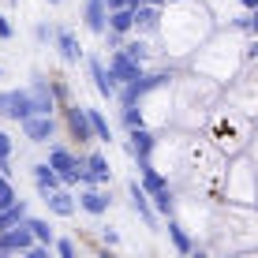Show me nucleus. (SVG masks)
Wrapping results in <instances>:
<instances>
[{
    "mask_svg": "<svg viewBox=\"0 0 258 258\" xmlns=\"http://www.w3.org/2000/svg\"><path fill=\"white\" fill-rule=\"evenodd\" d=\"M139 165H142V168H139V172H142V191H146V195H157V191L165 187V176L157 172L150 161H139Z\"/></svg>",
    "mask_w": 258,
    "mask_h": 258,
    "instance_id": "18",
    "label": "nucleus"
},
{
    "mask_svg": "<svg viewBox=\"0 0 258 258\" xmlns=\"http://www.w3.org/2000/svg\"><path fill=\"white\" fill-rule=\"evenodd\" d=\"M12 150H15V146H12V139L0 131V161H8V157H12Z\"/></svg>",
    "mask_w": 258,
    "mask_h": 258,
    "instance_id": "27",
    "label": "nucleus"
},
{
    "mask_svg": "<svg viewBox=\"0 0 258 258\" xmlns=\"http://www.w3.org/2000/svg\"><path fill=\"white\" fill-rule=\"evenodd\" d=\"M239 4H243L247 12H254V8H258V0H239Z\"/></svg>",
    "mask_w": 258,
    "mask_h": 258,
    "instance_id": "32",
    "label": "nucleus"
},
{
    "mask_svg": "<svg viewBox=\"0 0 258 258\" xmlns=\"http://www.w3.org/2000/svg\"><path fill=\"white\" fill-rule=\"evenodd\" d=\"M139 123H142V112L135 109V105H123V127H139Z\"/></svg>",
    "mask_w": 258,
    "mask_h": 258,
    "instance_id": "26",
    "label": "nucleus"
},
{
    "mask_svg": "<svg viewBox=\"0 0 258 258\" xmlns=\"http://www.w3.org/2000/svg\"><path fill=\"white\" fill-rule=\"evenodd\" d=\"M154 146H157V135H154V131H146L142 123H139V127H131V146H127V150L139 157V161H150Z\"/></svg>",
    "mask_w": 258,
    "mask_h": 258,
    "instance_id": "10",
    "label": "nucleus"
},
{
    "mask_svg": "<svg viewBox=\"0 0 258 258\" xmlns=\"http://www.w3.org/2000/svg\"><path fill=\"white\" fill-rule=\"evenodd\" d=\"M45 202H49V210L56 213V217H71V213H75V199H71L68 191H52V195H45Z\"/></svg>",
    "mask_w": 258,
    "mask_h": 258,
    "instance_id": "17",
    "label": "nucleus"
},
{
    "mask_svg": "<svg viewBox=\"0 0 258 258\" xmlns=\"http://www.w3.org/2000/svg\"><path fill=\"white\" fill-rule=\"evenodd\" d=\"M56 251L64 258H71V254H75V243H71V239H56Z\"/></svg>",
    "mask_w": 258,
    "mask_h": 258,
    "instance_id": "29",
    "label": "nucleus"
},
{
    "mask_svg": "<svg viewBox=\"0 0 258 258\" xmlns=\"http://www.w3.org/2000/svg\"><path fill=\"white\" fill-rule=\"evenodd\" d=\"M168 236H172V247H176L180 254H191V251H195L191 236L183 232V225H180V221H168Z\"/></svg>",
    "mask_w": 258,
    "mask_h": 258,
    "instance_id": "21",
    "label": "nucleus"
},
{
    "mask_svg": "<svg viewBox=\"0 0 258 258\" xmlns=\"http://www.w3.org/2000/svg\"><path fill=\"white\" fill-rule=\"evenodd\" d=\"M0 75H4V71H0Z\"/></svg>",
    "mask_w": 258,
    "mask_h": 258,
    "instance_id": "36",
    "label": "nucleus"
},
{
    "mask_svg": "<svg viewBox=\"0 0 258 258\" xmlns=\"http://www.w3.org/2000/svg\"><path fill=\"white\" fill-rule=\"evenodd\" d=\"M86 64H90V79H94V86H97V94H101V97H116V79H112V71L109 68H105L101 64V60H97V56H90V60H86Z\"/></svg>",
    "mask_w": 258,
    "mask_h": 258,
    "instance_id": "8",
    "label": "nucleus"
},
{
    "mask_svg": "<svg viewBox=\"0 0 258 258\" xmlns=\"http://www.w3.org/2000/svg\"><path fill=\"white\" fill-rule=\"evenodd\" d=\"M154 199V213H168L172 217V195H168V187H161L157 195H150Z\"/></svg>",
    "mask_w": 258,
    "mask_h": 258,
    "instance_id": "24",
    "label": "nucleus"
},
{
    "mask_svg": "<svg viewBox=\"0 0 258 258\" xmlns=\"http://www.w3.org/2000/svg\"><path fill=\"white\" fill-rule=\"evenodd\" d=\"M79 206H83L86 213H105L109 210V195H101L97 187H86L83 195H79Z\"/></svg>",
    "mask_w": 258,
    "mask_h": 258,
    "instance_id": "16",
    "label": "nucleus"
},
{
    "mask_svg": "<svg viewBox=\"0 0 258 258\" xmlns=\"http://www.w3.org/2000/svg\"><path fill=\"white\" fill-rule=\"evenodd\" d=\"M83 19H86V26H90L94 34H105V19H109V8H105V0H86Z\"/></svg>",
    "mask_w": 258,
    "mask_h": 258,
    "instance_id": "14",
    "label": "nucleus"
},
{
    "mask_svg": "<svg viewBox=\"0 0 258 258\" xmlns=\"http://www.w3.org/2000/svg\"><path fill=\"white\" fill-rule=\"evenodd\" d=\"M8 4H15V0H8Z\"/></svg>",
    "mask_w": 258,
    "mask_h": 258,
    "instance_id": "35",
    "label": "nucleus"
},
{
    "mask_svg": "<svg viewBox=\"0 0 258 258\" xmlns=\"http://www.w3.org/2000/svg\"><path fill=\"white\" fill-rule=\"evenodd\" d=\"M127 195H131V206H135V213H139V217L146 221L150 228H157V213H154V206H150V195L142 191V187H139L135 180L127 183Z\"/></svg>",
    "mask_w": 258,
    "mask_h": 258,
    "instance_id": "11",
    "label": "nucleus"
},
{
    "mask_svg": "<svg viewBox=\"0 0 258 258\" xmlns=\"http://www.w3.org/2000/svg\"><path fill=\"white\" fill-rule=\"evenodd\" d=\"M23 123V131H26V139L30 142H49L52 139V112H38V116H26V120H19Z\"/></svg>",
    "mask_w": 258,
    "mask_h": 258,
    "instance_id": "7",
    "label": "nucleus"
},
{
    "mask_svg": "<svg viewBox=\"0 0 258 258\" xmlns=\"http://www.w3.org/2000/svg\"><path fill=\"white\" fill-rule=\"evenodd\" d=\"M56 34V49H60V56L68 60V64H75L79 56H83V49H79V41H75V34L68 30V26H60V30H52Z\"/></svg>",
    "mask_w": 258,
    "mask_h": 258,
    "instance_id": "15",
    "label": "nucleus"
},
{
    "mask_svg": "<svg viewBox=\"0 0 258 258\" xmlns=\"http://www.w3.org/2000/svg\"><path fill=\"white\" fill-rule=\"evenodd\" d=\"M49 34H52V30H49L45 23H38V26H34V38H38V41H49Z\"/></svg>",
    "mask_w": 258,
    "mask_h": 258,
    "instance_id": "30",
    "label": "nucleus"
},
{
    "mask_svg": "<svg viewBox=\"0 0 258 258\" xmlns=\"http://www.w3.org/2000/svg\"><path fill=\"white\" fill-rule=\"evenodd\" d=\"M49 4H60V0H49Z\"/></svg>",
    "mask_w": 258,
    "mask_h": 258,
    "instance_id": "34",
    "label": "nucleus"
},
{
    "mask_svg": "<svg viewBox=\"0 0 258 258\" xmlns=\"http://www.w3.org/2000/svg\"><path fill=\"white\" fill-rule=\"evenodd\" d=\"M26 213H30V210H26L23 199H15L12 206H4V210H0V232H4V228H12V225H19Z\"/></svg>",
    "mask_w": 258,
    "mask_h": 258,
    "instance_id": "20",
    "label": "nucleus"
},
{
    "mask_svg": "<svg viewBox=\"0 0 258 258\" xmlns=\"http://www.w3.org/2000/svg\"><path fill=\"white\" fill-rule=\"evenodd\" d=\"M142 4H157V8H161V0H142Z\"/></svg>",
    "mask_w": 258,
    "mask_h": 258,
    "instance_id": "33",
    "label": "nucleus"
},
{
    "mask_svg": "<svg viewBox=\"0 0 258 258\" xmlns=\"http://www.w3.org/2000/svg\"><path fill=\"white\" fill-rule=\"evenodd\" d=\"M86 116H90V131H94V139H101V142H109V139H112V131H109V120H105L97 109H86Z\"/></svg>",
    "mask_w": 258,
    "mask_h": 258,
    "instance_id": "22",
    "label": "nucleus"
},
{
    "mask_svg": "<svg viewBox=\"0 0 258 258\" xmlns=\"http://www.w3.org/2000/svg\"><path fill=\"white\" fill-rule=\"evenodd\" d=\"M26 228H30V236H34V243H49L52 247V228H49V221L45 217H30V213H26Z\"/></svg>",
    "mask_w": 258,
    "mask_h": 258,
    "instance_id": "19",
    "label": "nucleus"
},
{
    "mask_svg": "<svg viewBox=\"0 0 258 258\" xmlns=\"http://www.w3.org/2000/svg\"><path fill=\"white\" fill-rule=\"evenodd\" d=\"M109 71H112L116 83H131V79L142 75V64H135V60L123 56V52H112V56H109Z\"/></svg>",
    "mask_w": 258,
    "mask_h": 258,
    "instance_id": "9",
    "label": "nucleus"
},
{
    "mask_svg": "<svg viewBox=\"0 0 258 258\" xmlns=\"http://www.w3.org/2000/svg\"><path fill=\"white\" fill-rule=\"evenodd\" d=\"M157 26H161V12H157V4H135V8H131V30L154 34Z\"/></svg>",
    "mask_w": 258,
    "mask_h": 258,
    "instance_id": "6",
    "label": "nucleus"
},
{
    "mask_svg": "<svg viewBox=\"0 0 258 258\" xmlns=\"http://www.w3.org/2000/svg\"><path fill=\"white\" fill-rule=\"evenodd\" d=\"M157 86H168V75H165V71H154V75H139V79H131V83H120V86H116L120 105H135L142 94L157 90Z\"/></svg>",
    "mask_w": 258,
    "mask_h": 258,
    "instance_id": "2",
    "label": "nucleus"
},
{
    "mask_svg": "<svg viewBox=\"0 0 258 258\" xmlns=\"http://www.w3.org/2000/svg\"><path fill=\"white\" fill-rule=\"evenodd\" d=\"M49 165H52V172L60 176V183H79V172H83V165H79L64 146H52V150H49Z\"/></svg>",
    "mask_w": 258,
    "mask_h": 258,
    "instance_id": "3",
    "label": "nucleus"
},
{
    "mask_svg": "<svg viewBox=\"0 0 258 258\" xmlns=\"http://www.w3.org/2000/svg\"><path fill=\"white\" fill-rule=\"evenodd\" d=\"M79 183L83 187H101V183H109V161H105L101 154H90L83 165V172H79Z\"/></svg>",
    "mask_w": 258,
    "mask_h": 258,
    "instance_id": "5",
    "label": "nucleus"
},
{
    "mask_svg": "<svg viewBox=\"0 0 258 258\" xmlns=\"http://www.w3.org/2000/svg\"><path fill=\"white\" fill-rule=\"evenodd\" d=\"M12 19H8V15H0V41H8V38H12Z\"/></svg>",
    "mask_w": 258,
    "mask_h": 258,
    "instance_id": "28",
    "label": "nucleus"
},
{
    "mask_svg": "<svg viewBox=\"0 0 258 258\" xmlns=\"http://www.w3.org/2000/svg\"><path fill=\"white\" fill-rule=\"evenodd\" d=\"M101 239H105V243H109V247H116V243H120V236H116V232H109V228H105V232H101Z\"/></svg>",
    "mask_w": 258,
    "mask_h": 258,
    "instance_id": "31",
    "label": "nucleus"
},
{
    "mask_svg": "<svg viewBox=\"0 0 258 258\" xmlns=\"http://www.w3.org/2000/svg\"><path fill=\"white\" fill-rule=\"evenodd\" d=\"M68 127H71V135H75L79 142H90V139H94V131H90V116H86L83 105H71V109H68Z\"/></svg>",
    "mask_w": 258,
    "mask_h": 258,
    "instance_id": "12",
    "label": "nucleus"
},
{
    "mask_svg": "<svg viewBox=\"0 0 258 258\" xmlns=\"http://www.w3.org/2000/svg\"><path fill=\"white\" fill-rule=\"evenodd\" d=\"M34 187H38V195L45 199V195H52L56 187H64V183H60V176L52 172V165H34Z\"/></svg>",
    "mask_w": 258,
    "mask_h": 258,
    "instance_id": "13",
    "label": "nucleus"
},
{
    "mask_svg": "<svg viewBox=\"0 0 258 258\" xmlns=\"http://www.w3.org/2000/svg\"><path fill=\"white\" fill-rule=\"evenodd\" d=\"M12 202H15V187H12V180H8V176L0 172V210H4V206H12Z\"/></svg>",
    "mask_w": 258,
    "mask_h": 258,
    "instance_id": "25",
    "label": "nucleus"
},
{
    "mask_svg": "<svg viewBox=\"0 0 258 258\" xmlns=\"http://www.w3.org/2000/svg\"><path fill=\"white\" fill-rule=\"evenodd\" d=\"M30 243H34V236H30V228H26V217L19 221V225H12V228L0 232V254H8V251L26 254V251H30Z\"/></svg>",
    "mask_w": 258,
    "mask_h": 258,
    "instance_id": "4",
    "label": "nucleus"
},
{
    "mask_svg": "<svg viewBox=\"0 0 258 258\" xmlns=\"http://www.w3.org/2000/svg\"><path fill=\"white\" fill-rule=\"evenodd\" d=\"M0 116H8V120H26V116H38L34 94H30V90H4V94H0Z\"/></svg>",
    "mask_w": 258,
    "mask_h": 258,
    "instance_id": "1",
    "label": "nucleus"
},
{
    "mask_svg": "<svg viewBox=\"0 0 258 258\" xmlns=\"http://www.w3.org/2000/svg\"><path fill=\"white\" fill-rule=\"evenodd\" d=\"M120 52H123V56H131V60H135V64H142V60H146V41H127V45H120Z\"/></svg>",
    "mask_w": 258,
    "mask_h": 258,
    "instance_id": "23",
    "label": "nucleus"
}]
</instances>
